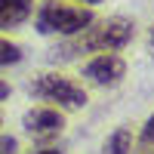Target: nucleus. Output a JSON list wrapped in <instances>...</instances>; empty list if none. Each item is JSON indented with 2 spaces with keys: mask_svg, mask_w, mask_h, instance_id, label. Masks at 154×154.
<instances>
[{
  "mask_svg": "<svg viewBox=\"0 0 154 154\" xmlns=\"http://www.w3.org/2000/svg\"><path fill=\"white\" fill-rule=\"evenodd\" d=\"M133 34H136V25L130 19H120V16H114V19H105V22H89L86 28L80 31V40L71 43L65 53H114V49H120L133 40Z\"/></svg>",
  "mask_w": 154,
  "mask_h": 154,
  "instance_id": "f257e3e1",
  "label": "nucleus"
},
{
  "mask_svg": "<svg viewBox=\"0 0 154 154\" xmlns=\"http://www.w3.org/2000/svg\"><path fill=\"white\" fill-rule=\"evenodd\" d=\"M89 22H93V9L65 6V3H56V0L40 3V9L34 16V25L40 34H62V37H77Z\"/></svg>",
  "mask_w": 154,
  "mask_h": 154,
  "instance_id": "f03ea898",
  "label": "nucleus"
},
{
  "mask_svg": "<svg viewBox=\"0 0 154 154\" xmlns=\"http://www.w3.org/2000/svg\"><path fill=\"white\" fill-rule=\"evenodd\" d=\"M31 93L43 102H53V105L65 108V111H80L86 105V93L77 83L65 80L59 74H40L37 80L31 83Z\"/></svg>",
  "mask_w": 154,
  "mask_h": 154,
  "instance_id": "7ed1b4c3",
  "label": "nucleus"
},
{
  "mask_svg": "<svg viewBox=\"0 0 154 154\" xmlns=\"http://www.w3.org/2000/svg\"><path fill=\"white\" fill-rule=\"evenodd\" d=\"M25 133H28L31 139H37V142H49V139L62 136V130H65V117L56 111V108H31L28 114H25Z\"/></svg>",
  "mask_w": 154,
  "mask_h": 154,
  "instance_id": "20e7f679",
  "label": "nucleus"
},
{
  "mask_svg": "<svg viewBox=\"0 0 154 154\" xmlns=\"http://www.w3.org/2000/svg\"><path fill=\"white\" fill-rule=\"evenodd\" d=\"M83 74L99 86H117L123 80V74H126V62L120 56H114V53H102L83 68Z\"/></svg>",
  "mask_w": 154,
  "mask_h": 154,
  "instance_id": "39448f33",
  "label": "nucleus"
},
{
  "mask_svg": "<svg viewBox=\"0 0 154 154\" xmlns=\"http://www.w3.org/2000/svg\"><path fill=\"white\" fill-rule=\"evenodd\" d=\"M34 9V0H0V31L19 28L22 22H28Z\"/></svg>",
  "mask_w": 154,
  "mask_h": 154,
  "instance_id": "423d86ee",
  "label": "nucleus"
},
{
  "mask_svg": "<svg viewBox=\"0 0 154 154\" xmlns=\"http://www.w3.org/2000/svg\"><path fill=\"white\" fill-rule=\"evenodd\" d=\"M133 151V136L126 126H120V130H114L108 139H105V148H102V154H130Z\"/></svg>",
  "mask_w": 154,
  "mask_h": 154,
  "instance_id": "0eeeda50",
  "label": "nucleus"
},
{
  "mask_svg": "<svg viewBox=\"0 0 154 154\" xmlns=\"http://www.w3.org/2000/svg\"><path fill=\"white\" fill-rule=\"evenodd\" d=\"M16 62H22V46L0 37V68L3 65H16Z\"/></svg>",
  "mask_w": 154,
  "mask_h": 154,
  "instance_id": "6e6552de",
  "label": "nucleus"
},
{
  "mask_svg": "<svg viewBox=\"0 0 154 154\" xmlns=\"http://www.w3.org/2000/svg\"><path fill=\"white\" fill-rule=\"evenodd\" d=\"M139 145L142 148H154V114L145 120V126H142V136H139Z\"/></svg>",
  "mask_w": 154,
  "mask_h": 154,
  "instance_id": "1a4fd4ad",
  "label": "nucleus"
},
{
  "mask_svg": "<svg viewBox=\"0 0 154 154\" xmlns=\"http://www.w3.org/2000/svg\"><path fill=\"white\" fill-rule=\"evenodd\" d=\"M16 148H19V142L12 136H0V154H16Z\"/></svg>",
  "mask_w": 154,
  "mask_h": 154,
  "instance_id": "9d476101",
  "label": "nucleus"
},
{
  "mask_svg": "<svg viewBox=\"0 0 154 154\" xmlns=\"http://www.w3.org/2000/svg\"><path fill=\"white\" fill-rule=\"evenodd\" d=\"M6 96H9V83L0 80V99H6Z\"/></svg>",
  "mask_w": 154,
  "mask_h": 154,
  "instance_id": "9b49d317",
  "label": "nucleus"
},
{
  "mask_svg": "<svg viewBox=\"0 0 154 154\" xmlns=\"http://www.w3.org/2000/svg\"><path fill=\"white\" fill-rule=\"evenodd\" d=\"M34 154H65V151H59V148H40V151H34Z\"/></svg>",
  "mask_w": 154,
  "mask_h": 154,
  "instance_id": "f8f14e48",
  "label": "nucleus"
},
{
  "mask_svg": "<svg viewBox=\"0 0 154 154\" xmlns=\"http://www.w3.org/2000/svg\"><path fill=\"white\" fill-rule=\"evenodd\" d=\"M80 3H102V0H80Z\"/></svg>",
  "mask_w": 154,
  "mask_h": 154,
  "instance_id": "ddd939ff",
  "label": "nucleus"
},
{
  "mask_svg": "<svg viewBox=\"0 0 154 154\" xmlns=\"http://www.w3.org/2000/svg\"><path fill=\"white\" fill-rule=\"evenodd\" d=\"M151 46H154V31H151Z\"/></svg>",
  "mask_w": 154,
  "mask_h": 154,
  "instance_id": "4468645a",
  "label": "nucleus"
}]
</instances>
